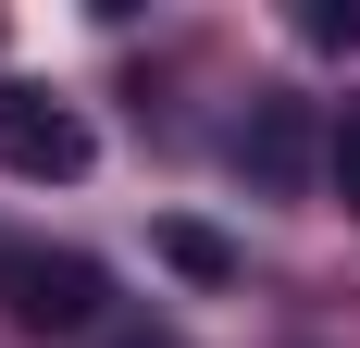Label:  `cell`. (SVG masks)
<instances>
[{
    "label": "cell",
    "mask_w": 360,
    "mask_h": 348,
    "mask_svg": "<svg viewBox=\"0 0 360 348\" xmlns=\"http://www.w3.org/2000/svg\"><path fill=\"white\" fill-rule=\"evenodd\" d=\"M112 348H162V336H112Z\"/></svg>",
    "instance_id": "7"
},
{
    "label": "cell",
    "mask_w": 360,
    "mask_h": 348,
    "mask_svg": "<svg viewBox=\"0 0 360 348\" xmlns=\"http://www.w3.org/2000/svg\"><path fill=\"white\" fill-rule=\"evenodd\" d=\"M236 162H249L261 187H311L323 137H311V112H298V100H261V112H249V137H236Z\"/></svg>",
    "instance_id": "3"
},
{
    "label": "cell",
    "mask_w": 360,
    "mask_h": 348,
    "mask_svg": "<svg viewBox=\"0 0 360 348\" xmlns=\"http://www.w3.org/2000/svg\"><path fill=\"white\" fill-rule=\"evenodd\" d=\"M298 25L323 37V50H348V37H360V0H311V13H298Z\"/></svg>",
    "instance_id": "6"
},
{
    "label": "cell",
    "mask_w": 360,
    "mask_h": 348,
    "mask_svg": "<svg viewBox=\"0 0 360 348\" xmlns=\"http://www.w3.org/2000/svg\"><path fill=\"white\" fill-rule=\"evenodd\" d=\"M0 286H13V323H25V336H75V323L100 311V261H75V249H50V261H0Z\"/></svg>",
    "instance_id": "2"
},
{
    "label": "cell",
    "mask_w": 360,
    "mask_h": 348,
    "mask_svg": "<svg viewBox=\"0 0 360 348\" xmlns=\"http://www.w3.org/2000/svg\"><path fill=\"white\" fill-rule=\"evenodd\" d=\"M87 112L50 100V87H0V174H25V187H75L87 174Z\"/></svg>",
    "instance_id": "1"
},
{
    "label": "cell",
    "mask_w": 360,
    "mask_h": 348,
    "mask_svg": "<svg viewBox=\"0 0 360 348\" xmlns=\"http://www.w3.org/2000/svg\"><path fill=\"white\" fill-rule=\"evenodd\" d=\"M162 261H174L186 286H224V274H236V249H224L212 224H162Z\"/></svg>",
    "instance_id": "4"
},
{
    "label": "cell",
    "mask_w": 360,
    "mask_h": 348,
    "mask_svg": "<svg viewBox=\"0 0 360 348\" xmlns=\"http://www.w3.org/2000/svg\"><path fill=\"white\" fill-rule=\"evenodd\" d=\"M323 187H335V199L360 211V100H348V112L323 125Z\"/></svg>",
    "instance_id": "5"
}]
</instances>
